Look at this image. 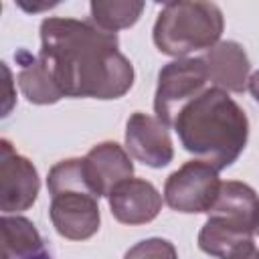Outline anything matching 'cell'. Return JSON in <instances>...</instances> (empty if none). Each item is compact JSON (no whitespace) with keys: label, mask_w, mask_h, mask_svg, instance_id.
Wrapping results in <instances>:
<instances>
[{"label":"cell","mask_w":259,"mask_h":259,"mask_svg":"<svg viewBox=\"0 0 259 259\" xmlns=\"http://www.w3.org/2000/svg\"><path fill=\"white\" fill-rule=\"evenodd\" d=\"M219 188V170L202 160H190L168 176L164 184V200L176 212H208Z\"/></svg>","instance_id":"5"},{"label":"cell","mask_w":259,"mask_h":259,"mask_svg":"<svg viewBox=\"0 0 259 259\" xmlns=\"http://www.w3.org/2000/svg\"><path fill=\"white\" fill-rule=\"evenodd\" d=\"M206 81L208 73L202 57H184L164 65L158 73L154 97L156 117L166 125H174L180 111L204 91Z\"/></svg>","instance_id":"4"},{"label":"cell","mask_w":259,"mask_h":259,"mask_svg":"<svg viewBox=\"0 0 259 259\" xmlns=\"http://www.w3.org/2000/svg\"><path fill=\"white\" fill-rule=\"evenodd\" d=\"M42 247V239L28 219L18 214L2 217V259H20Z\"/></svg>","instance_id":"15"},{"label":"cell","mask_w":259,"mask_h":259,"mask_svg":"<svg viewBox=\"0 0 259 259\" xmlns=\"http://www.w3.org/2000/svg\"><path fill=\"white\" fill-rule=\"evenodd\" d=\"M2 87H4V95H2V115H8L10 109H12V103H14V91H12V75H10V69L6 67V63H2Z\"/></svg>","instance_id":"18"},{"label":"cell","mask_w":259,"mask_h":259,"mask_svg":"<svg viewBox=\"0 0 259 259\" xmlns=\"http://www.w3.org/2000/svg\"><path fill=\"white\" fill-rule=\"evenodd\" d=\"M107 198L113 219L123 225H146L154 221L162 208L160 192L144 178H130L121 182Z\"/></svg>","instance_id":"11"},{"label":"cell","mask_w":259,"mask_h":259,"mask_svg":"<svg viewBox=\"0 0 259 259\" xmlns=\"http://www.w3.org/2000/svg\"><path fill=\"white\" fill-rule=\"evenodd\" d=\"M51 223L57 233L71 241H85L99 229L97 196L89 190H63L51 194Z\"/></svg>","instance_id":"7"},{"label":"cell","mask_w":259,"mask_h":259,"mask_svg":"<svg viewBox=\"0 0 259 259\" xmlns=\"http://www.w3.org/2000/svg\"><path fill=\"white\" fill-rule=\"evenodd\" d=\"M208 79L214 87L231 93H243L249 85L251 63L245 49L235 40H221L202 57Z\"/></svg>","instance_id":"12"},{"label":"cell","mask_w":259,"mask_h":259,"mask_svg":"<svg viewBox=\"0 0 259 259\" xmlns=\"http://www.w3.org/2000/svg\"><path fill=\"white\" fill-rule=\"evenodd\" d=\"M225 28L223 12L212 2L178 0L162 6L154 24V45L160 53L184 59L186 55L212 49Z\"/></svg>","instance_id":"3"},{"label":"cell","mask_w":259,"mask_h":259,"mask_svg":"<svg viewBox=\"0 0 259 259\" xmlns=\"http://www.w3.org/2000/svg\"><path fill=\"white\" fill-rule=\"evenodd\" d=\"M208 217L219 219L233 229L253 235L259 229V196L245 182H221L219 194L208 210Z\"/></svg>","instance_id":"10"},{"label":"cell","mask_w":259,"mask_h":259,"mask_svg":"<svg viewBox=\"0 0 259 259\" xmlns=\"http://www.w3.org/2000/svg\"><path fill=\"white\" fill-rule=\"evenodd\" d=\"M125 150L132 158L150 168L168 166L174 158L168 125L142 111L132 113L125 123Z\"/></svg>","instance_id":"8"},{"label":"cell","mask_w":259,"mask_h":259,"mask_svg":"<svg viewBox=\"0 0 259 259\" xmlns=\"http://www.w3.org/2000/svg\"><path fill=\"white\" fill-rule=\"evenodd\" d=\"M93 22L107 30L117 32L121 28H127L138 22V18L144 12V2H132V0H95L89 6Z\"/></svg>","instance_id":"16"},{"label":"cell","mask_w":259,"mask_h":259,"mask_svg":"<svg viewBox=\"0 0 259 259\" xmlns=\"http://www.w3.org/2000/svg\"><path fill=\"white\" fill-rule=\"evenodd\" d=\"M115 32L93 20L45 18L38 59L65 97L117 99L134 85V67L119 53Z\"/></svg>","instance_id":"1"},{"label":"cell","mask_w":259,"mask_h":259,"mask_svg":"<svg viewBox=\"0 0 259 259\" xmlns=\"http://www.w3.org/2000/svg\"><path fill=\"white\" fill-rule=\"evenodd\" d=\"M257 233H259V229H257Z\"/></svg>","instance_id":"22"},{"label":"cell","mask_w":259,"mask_h":259,"mask_svg":"<svg viewBox=\"0 0 259 259\" xmlns=\"http://www.w3.org/2000/svg\"><path fill=\"white\" fill-rule=\"evenodd\" d=\"M14 59L20 65V71H18V87H20L22 95L30 103L49 105V103H57L61 97H65L61 93V89L57 87V83L53 81V77L47 71V67L40 63L38 57H32L28 51L20 49L14 55Z\"/></svg>","instance_id":"14"},{"label":"cell","mask_w":259,"mask_h":259,"mask_svg":"<svg viewBox=\"0 0 259 259\" xmlns=\"http://www.w3.org/2000/svg\"><path fill=\"white\" fill-rule=\"evenodd\" d=\"M40 180L30 160L20 156L8 140L0 142V208L4 214L26 210L38 196Z\"/></svg>","instance_id":"6"},{"label":"cell","mask_w":259,"mask_h":259,"mask_svg":"<svg viewBox=\"0 0 259 259\" xmlns=\"http://www.w3.org/2000/svg\"><path fill=\"white\" fill-rule=\"evenodd\" d=\"M123 259H178V253L170 241L152 237V239H144V241L136 243L132 249H127Z\"/></svg>","instance_id":"17"},{"label":"cell","mask_w":259,"mask_h":259,"mask_svg":"<svg viewBox=\"0 0 259 259\" xmlns=\"http://www.w3.org/2000/svg\"><path fill=\"white\" fill-rule=\"evenodd\" d=\"M241 259H259V249H251L245 257H241Z\"/></svg>","instance_id":"21"},{"label":"cell","mask_w":259,"mask_h":259,"mask_svg":"<svg viewBox=\"0 0 259 259\" xmlns=\"http://www.w3.org/2000/svg\"><path fill=\"white\" fill-rule=\"evenodd\" d=\"M85 176L91 192L99 196H109L121 182L130 180L134 174V164L127 150L115 142H101L93 146L83 158Z\"/></svg>","instance_id":"9"},{"label":"cell","mask_w":259,"mask_h":259,"mask_svg":"<svg viewBox=\"0 0 259 259\" xmlns=\"http://www.w3.org/2000/svg\"><path fill=\"white\" fill-rule=\"evenodd\" d=\"M247 89L251 91L253 99L259 103V71H255V73L249 77V85H247Z\"/></svg>","instance_id":"20"},{"label":"cell","mask_w":259,"mask_h":259,"mask_svg":"<svg viewBox=\"0 0 259 259\" xmlns=\"http://www.w3.org/2000/svg\"><path fill=\"white\" fill-rule=\"evenodd\" d=\"M198 247L217 259H241L251 249H255V243L251 233H243L219 219L208 217L198 233Z\"/></svg>","instance_id":"13"},{"label":"cell","mask_w":259,"mask_h":259,"mask_svg":"<svg viewBox=\"0 0 259 259\" xmlns=\"http://www.w3.org/2000/svg\"><path fill=\"white\" fill-rule=\"evenodd\" d=\"M18 6H22L26 12H38V10H45V8H53L57 6V2H42V4H26L24 0H18Z\"/></svg>","instance_id":"19"},{"label":"cell","mask_w":259,"mask_h":259,"mask_svg":"<svg viewBox=\"0 0 259 259\" xmlns=\"http://www.w3.org/2000/svg\"><path fill=\"white\" fill-rule=\"evenodd\" d=\"M174 130L186 152L225 170L247 146L249 119L227 91L208 87L180 111Z\"/></svg>","instance_id":"2"}]
</instances>
